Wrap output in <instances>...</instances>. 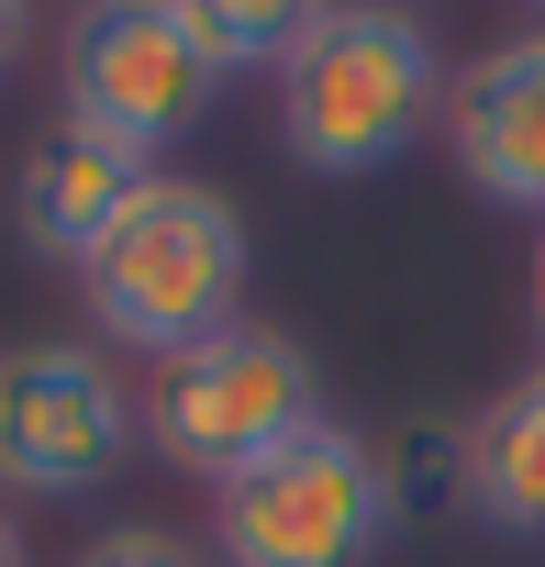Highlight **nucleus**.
<instances>
[{
	"label": "nucleus",
	"mask_w": 545,
	"mask_h": 567,
	"mask_svg": "<svg viewBox=\"0 0 545 567\" xmlns=\"http://www.w3.org/2000/svg\"><path fill=\"white\" fill-rule=\"evenodd\" d=\"M445 112V56L412 12H301L279 56V145L323 178L390 167Z\"/></svg>",
	"instance_id": "nucleus-1"
},
{
	"label": "nucleus",
	"mask_w": 545,
	"mask_h": 567,
	"mask_svg": "<svg viewBox=\"0 0 545 567\" xmlns=\"http://www.w3.org/2000/svg\"><path fill=\"white\" fill-rule=\"evenodd\" d=\"M79 290H90V323L112 346L167 368V357H189V346H212L234 323V301H245V223L200 178H145V200L79 267Z\"/></svg>",
	"instance_id": "nucleus-2"
},
{
	"label": "nucleus",
	"mask_w": 545,
	"mask_h": 567,
	"mask_svg": "<svg viewBox=\"0 0 545 567\" xmlns=\"http://www.w3.org/2000/svg\"><path fill=\"white\" fill-rule=\"evenodd\" d=\"M323 423V379L290 334H267V323H223L212 346L167 357L156 390H145V434L167 467L234 489L245 467H267L279 445H301Z\"/></svg>",
	"instance_id": "nucleus-3"
},
{
	"label": "nucleus",
	"mask_w": 545,
	"mask_h": 567,
	"mask_svg": "<svg viewBox=\"0 0 545 567\" xmlns=\"http://www.w3.org/2000/svg\"><path fill=\"white\" fill-rule=\"evenodd\" d=\"M390 534H401L390 467L346 423H312L301 445H279L267 467H245L234 489H212L223 567H368Z\"/></svg>",
	"instance_id": "nucleus-4"
},
{
	"label": "nucleus",
	"mask_w": 545,
	"mask_h": 567,
	"mask_svg": "<svg viewBox=\"0 0 545 567\" xmlns=\"http://www.w3.org/2000/svg\"><path fill=\"white\" fill-rule=\"evenodd\" d=\"M145 434V401L112 379L101 346H12L0 357V489L90 501Z\"/></svg>",
	"instance_id": "nucleus-5"
},
{
	"label": "nucleus",
	"mask_w": 545,
	"mask_h": 567,
	"mask_svg": "<svg viewBox=\"0 0 545 567\" xmlns=\"http://www.w3.org/2000/svg\"><path fill=\"white\" fill-rule=\"evenodd\" d=\"M212 56L189 45L178 0H101L68 23V123L123 145L134 167H156V145H178L212 112Z\"/></svg>",
	"instance_id": "nucleus-6"
},
{
	"label": "nucleus",
	"mask_w": 545,
	"mask_h": 567,
	"mask_svg": "<svg viewBox=\"0 0 545 567\" xmlns=\"http://www.w3.org/2000/svg\"><path fill=\"white\" fill-rule=\"evenodd\" d=\"M445 145H456V167H467L479 200L545 223V34L490 45V56L445 90Z\"/></svg>",
	"instance_id": "nucleus-7"
},
{
	"label": "nucleus",
	"mask_w": 545,
	"mask_h": 567,
	"mask_svg": "<svg viewBox=\"0 0 545 567\" xmlns=\"http://www.w3.org/2000/svg\"><path fill=\"white\" fill-rule=\"evenodd\" d=\"M145 178H156V167H134L123 145H101V134L56 123V134L23 156V178H12V223H23V245H34V256L90 267V256H101V234L145 200Z\"/></svg>",
	"instance_id": "nucleus-8"
},
{
	"label": "nucleus",
	"mask_w": 545,
	"mask_h": 567,
	"mask_svg": "<svg viewBox=\"0 0 545 567\" xmlns=\"http://www.w3.org/2000/svg\"><path fill=\"white\" fill-rule=\"evenodd\" d=\"M467 512L545 545V368L512 379L479 423H467Z\"/></svg>",
	"instance_id": "nucleus-9"
},
{
	"label": "nucleus",
	"mask_w": 545,
	"mask_h": 567,
	"mask_svg": "<svg viewBox=\"0 0 545 567\" xmlns=\"http://www.w3.org/2000/svg\"><path fill=\"white\" fill-rule=\"evenodd\" d=\"M401 512H467V423H401L379 445Z\"/></svg>",
	"instance_id": "nucleus-10"
},
{
	"label": "nucleus",
	"mask_w": 545,
	"mask_h": 567,
	"mask_svg": "<svg viewBox=\"0 0 545 567\" xmlns=\"http://www.w3.org/2000/svg\"><path fill=\"white\" fill-rule=\"evenodd\" d=\"M178 23H189V45L212 56V79H223V68H279L290 34H301V12H279V0H178Z\"/></svg>",
	"instance_id": "nucleus-11"
},
{
	"label": "nucleus",
	"mask_w": 545,
	"mask_h": 567,
	"mask_svg": "<svg viewBox=\"0 0 545 567\" xmlns=\"http://www.w3.org/2000/svg\"><path fill=\"white\" fill-rule=\"evenodd\" d=\"M79 567H200L167 523H112V534H90L79 545Z\"/></svg>",
	"instance_id": "nucleus-12"
},
{
	"label": "nucleus",
	"mask_w": 545,
	"mask_h": 567,
	"mask_svg": "<svg viewBox=\"0 0 545 567\" xmlns=\"http://www.w3.org/2000/svg\"><path fill=\"white\" fill-rule=\"evenodd\" d=\"M0 567H34V545H23V523H12V501H0Z\"/></svg>",
	"instance_id": "nucleus-13"
},
{
	"label": "nucleus",
	"mask_w": 545,
	"mask_h": 567,
	"mask_svg": "<svg viewBox=\"0 0 545 567\" xmlns=\"http://www.w3.org/2000/svg\"><path fill=\"white\" fill-rule=\"evenodd\" d=\"M12 45H23V12H12V0H0V68H12Z\"/></svg>",
	"instance_id": "nucleus-14"
},
{
	"label": "nucleus",
	"mask_w": 545,
	"mask_h": 567,
	"mask_svg": "<svg viewBox=\"0 0 545 567\" xmlns=\"http://www.w3.org/2000/svg\"><path fill=\"white\" fill-rule=\"evenodd\" d=\"M534 334H545V245H534Z\"/></svg>",
	"instance_id": "nucleus-15"
}]
</instances>
